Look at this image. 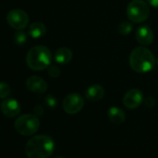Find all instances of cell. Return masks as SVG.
Masks as SVG:
<instances>
[{"label":"cell","mask_w":158,"mask_h":158,"mask_svg":"<svg viewBox=\"0 0 158 158\" xmlns=\"http://www.w3.org/2000/svg\"><path fill=\"white\" fill-rule=\"evenodd\" d=\"M55 142L50 136L36 135L31 138L25 145L28 158H48L54 152Z\"/></svg>","instance_id":"cell-1"},{"label":"cell","mask_w":158,"mask_h":158,"mask_svg":"<svg viewBox=\"0 0 158 158\" xmlns=\"http://www.w3.org/2000/svg\"><path fill=\"white\" fill-rule=\"evenodd\" d=\"M156 63L152 52L144 46L135 48L129 55V65L133 71L139 73L151 72Z\"/></svg>","instance_id":"cell-2"},{"label":"cell","mask_w":158,"mask_h":158,"mask_svg":"<svg viewBox=\"0 0 158 158\" xmlns=\"http://www.w3.org/2000/svg\"><path fill=\"white\" fill-rule=\"evenodd\" d=\"M51 60V51L45 46H35L32 48L26 55V63L28 67L34 71H42L49 67Z\"/></svg>","instance_id":"cell-3"},{"label":"cell","mask_w":158,"mask_h":158,"mask_svg":"<svg viewBox=\"0 0 158 158\" xmlns=\"http://www.w3.org/2000/svg\"><path fill=\"white\" fill-rule=\"evenodd\" d=\"M149 15V4L142 0H132L127 7V16L133 23H141L145 22Z\"/></svg>","instance_id":"cell-4"},{"label":"cell","mask_w":158,"mask_h":158,"mask_svg":"<svg viewBox=\"0 0 158 158\" xmlns=\"http://www.w3.org/2000/svg\"><path fill=\"white\" fill-rule=\"evenodd\" d=\"M14 127L21 135L31 136L38 130L40 121L35 114H23L16 119Z\"/></svg>","instance_id":"cell-5"},{"label":"cell","mask_w":158,"mask_h":158,"mask_svg":"<svg viewBox=\"0 0 158 158\" xmlns=\"http://www.w3.org/2000/svg\"><path fill=\"white\" fill-rule=\"evenodd\" d=\"M84 104V99L80 94L70 93L63 99L62 108L65 113L69 114H75L83 109Z\"/></svg>","instance_id":"cell-6"},{"label":"cell","mask_w":158,"mask_h":158,"mask_svg":"<svg viewBox=\"0 0 158 158\" xmlns=\"http://www.w3.org/2000/svg\"><path fill=\"white\" fill-rule=\"evenodd\" d=\"M7 22L10 27L19 31L23 30L27 27L29 23L28 14L19 9H15L10 10L7 15Z\"/></svg>","instance_id":"cell-7"},{"label":"cell","mask_w":158,"mask_h":158,"mask_svg":"<svg viewBox=\"0 0 158 158\" xmlns=\"http://www.w3.org/2000/svg\"><path fill=\"white\" fill-rule=\"evenodd\" d=\"M143 102V94L138 89H129L123 97V104L127 109L133 110L138 108Z\"/></svg>","instance_id":"cell-8"},{"label":"cell","mask_w":158,"mask_h":158,"mask_svg":"<svg viewBox=\"0 0 158 158\" xmlns=\"http://www.w3.org/2000/svg\"><path fill=\"white\" fill-rule=\"evenodd\" d=\"M0 108H1V112L3 113V114L10 118L17 116L21 112L20 103L16 100L11 99V98L5 99L1 102Z\"/></svg>","instance_id":"cell-9"},{"label":"cell","mask_w":158,"mask_h":158,"mask_svg":"<svg viewBox=\"0 0 158 158\" xmlns=\"http://www.w3.org/2000/svg\"><path fill=\"white\" fill-rule=\"evenodd\" d=\"M26 88L31 92L41 94L47 91L48 84L42 77L37 75H32L26 80Z\"/></svg>","instance_id":"cell-10"},{"label":"cell","mask_w":158,"mask_h":158,"mask_svg":"<svg viewBox=\"0 0 158 158\" xmlns=\"http://www.w3.org/2000/svg\"><path fill=\"white\" fill-rule=\"evenodd\" d=\"M135 36L141 46H149L153 41V33L148 25L139 26L136 30Z\"/></svg>","instance_id":"cell-11"},{"label":"cell","mask_w":158,"mask_h":158,"mask_svg":"<svg viewBox=\"0 0 158 158\" xmlns=\"http://www.w3.org/2000/svg\"><path fill=\"white\" fill-rule=\"evenodd\" d=\"M105 95V89L99 84H94L86 90V98L92 102L101 101Z\"/></svg>","instance_id":"cell-12"},{"label":"cell","mask_w":158,"mask_h":158,"mask_svg":"<svg viewBox=\"0 0 158 158\" xmlns=\"http://www.w3.org/2000/svg\"><path fill=\"white\" fill-rule=\"evenodd\" d=\"M73 59V52L70 48L62 47L58 48L54 53V60L59 64H67Z\"/></svg>","instance_id":"cell-13"},{"label":"cell","mask_w":158,"mask_h":158,"mask_svg":"<svg viewBox=\"0 0 158 158\" xmlns=\"http://www.w3.org/2000/svg\"><path fill=\"white\" fill-rule=\"evenodd\" d=\"M107 114H108L109 120L112 123L116 124V125L122 124L126 120V114H125V112L122 109H120L119 107H116V106L111 107L108 110Z\"/></svg>","instance_id":"cell-14"},{"label":"cell","mask_w":158,"mask_h":158,"mask_svg":"<svg viewBox=\"0 0 158 158\" xmlns=\"http://www.w3.org/2000/svg\"><path fill=\"white\" fill-rule=\"evenodd\" d=\"M46 32H47L46 25L43 23H40V22H36V23H32L30 25L29 31H28L30 36L33 37V38H35V39L44 36Z\"/></svg>","instance_id":"cell-15"},{"label":"cell","mask_w":158,"mask_h":158,"mask_svg":"<svg viewBox=\"0 0 158 158\" xmlns=\"http://www.w3.org/2000/svg\"><path fill=\"white\" fill-rule=\"evenodd\" d=\"M132 31H133V24L130 21L129 22H127V21L122 22L118 25V33L123 35H129Z\"/></svg>","instance_id":"cell-16"},{"label":"cell","mask_w":158,"mask_h":158,"mask_svg":"<svg viewBox=\"0 0 158 158\" xmlns=\"http://www.w3.org/2000/svg\"><path fill=\"white\" fill-rule=\"evenodd\" d=\"M14 41L18 46H24L28 41L26 33H24L23 30L17 31L14 35Z\"/></svg>","instance_id":"cell-17"},{"label":"cell","mask_w":158,"mask_h":158,"mask_svg":"<svg viewBox=\"0 0 158 158\" xmlns=\"http://www.w3.org/2000/svg\"><path fill=\"white\" fill-rule=\"evenodd\" d=\"M10 92H11L10 87L7 83L0 81V99L8 98L10 96Z\"/></svg>","instance_id":"cell-18"},{"label":"cell","mask_w":158,"mask_h":158,"mask_svg":"<svg viewBox=\"0 0 158 158\" xmlns=\"http://www.w3.org/2000/svg\"><path fill=\"white\" fill-rule=\"evenodd\" d=\"M45 103L49 108H56V106L58 105V101L54 96L48 95V96L45 97Z\"/></svg>","instance_id":"cell-19"},{"label":"cell","mask_w":158,"mask_h":158,"mask_svg":"<svg viewBox=\"0 0 158 158\" xmlns=\"http://www.w3.org/2000/svg\"><path fill=\"white\" fill-rule=\"evenodd\" d=\"M48 73L50 77L57 78L60 74V69L56 65H51V66H49V68L48 70Z\"/></svg>","instance_id":"cell-20"},{"label":"cell","mask_w":158,"mask_h":158,"mask_svg":"<svg viewBox=\"0 0 158 158\" xmlns=\"http://www.w3.org/2000/svg\"><path fill=\"white\" fill-rule=\"evenodd\" d=\"M144 104H145V106H146V107H150V108H152V107H153V106H154V104H155V101H154V99H153L152 97H148V98H146V99H145V101H144Z\"/></svg>","instance_id":"cell-21"},{"label":"cell","mask_w":158,"mask_h":158,"mask_svg":"<svg viewBox=\"0 0 158 158\" xmlns=\"http://www.w3.org/2000/svg\"><path fill=\"white\" fill-rule=\"evenodd\" d=\"M43 112H44V110H43L42 106H40V105H36L34 108V113L35 115H41L43 114Z\"/></svg>","instance_id":"cell-22"},{"label":"cell","mask_w":158,"mask_h":158,"mask_svg":"<svg viewBox=\"0 0 158 158\" xmlns=\"http://www.w3.org/2000/svg\"><path fill=\"white\" fill-rule=\"evenodd\" d=\"M146 1L150 6H152L155 9H158V0H146Z\"/></svg>","instance_id":"cell-23"},{"label":"cell","mask_w":158,"mask_h":158,"mask_svg":"<svg viewBox=\"0 0 158 158\" xmlns=\"http://www.w3.org/2000/svg\"><path fill=\"white\" fill-rule=\"evenodd\" d=\"M55 158H65V157H62V156H58V157H55Z\"/></svg>","instance_id":"cell-24"},{"label":"cell","mask_w":158,"mask_h":158,"mask_svg":"<svg viewBox=\"0 0 158 158\" xmlns=\"http://www.w3.org/2000/svg\"><path fill=\"white\" fill-rule=\"evenodd\" d=\"M156 62H157V65H158V59H157V60H156Z\"/></svg>","instance_id":"cell-25"}]
</instances>
